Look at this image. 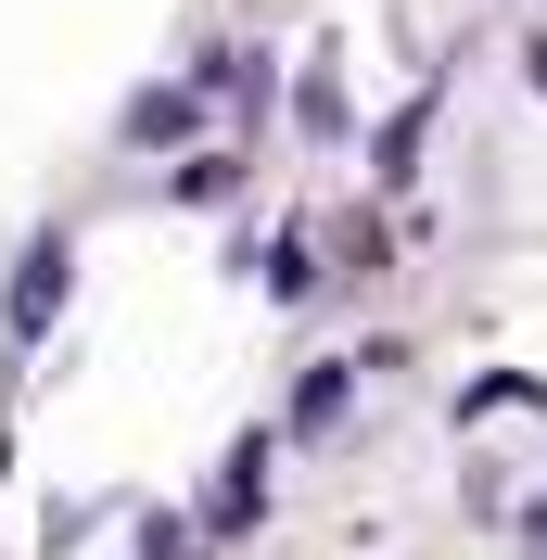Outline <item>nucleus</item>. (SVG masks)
I'll return each instance as SVG.
<instances>
[{
    "label": "nucleus",
    "mask_w": 547,
    "mask_h": 560,
    "mask_svg": "<svg viewBox=\"0 0 547 560\" xmlns=\"http://www.w3.org/2000/svg\"><path fill=\"white\" fill-rule=\"evenodd\" d=\"M344 395H357V370H344V357H318L306 383H293V433H331V420H344Z\"/></svg>",
    "instance_id": "obj_2"
},
{
    "label": "nucleus",
    "mask_w": 547,
    "mask_h": 560,
    "mask_svg": "<svg viewBox=\"0 0 547 560\" xmlns=\"http://www.w3.org/2000/svg\"><path fill=\"white\" fill-rule=\"evenodd\" d=\"M420 128H433V90H420V103H408L395 128L370 140V178H420Z\"/></svg>",
    "instance_id": "obj_3"
},
{
    "label": "nucleus",
    "mask_w": 547,
    "mask_h": 560,
    "mask_svg": "<svg viewBox=\"0 0 547 560\" xmlns=\"http://www.w3.org/2000/svg\"><path fill=\"white\" fill-rule=\"evenodd\" d=\"M140 560H205V548H191V523H153V535H140Z\"/></svg>",
    "instance_id": "obj_6"
},
{
    "label": "nucleus",
    "mask_w": 547,
    "mask_h": 560,
    "mask_svg": "<svg viewBox=\"0 0 547 560\" xmlns=\"http://www.w3.org/2000/svg\"><path fill=\"white\" fill-rule=\"evenodd\" d=\"M65 280H77V243H65V230H38L26 268H13V306H0V331H13V345H38V331H51V306H65Z\"/></svg>",
    "instance_id": "obj_1"
},
{
    "label": "nucleus",
    "mask_w": 547,
    "mask_h": 560,
    "mask_svg": "<svg viewBox=\"0 0 547 560\" xmlns=\"http://www.w3.org/2000/svg\"><path fill=\"white\" fill-rule=\"evenodd\" d=\"M191 128V90H153V103H128V140H178Z\"/></svg>",
    "instance_id": "obj_4"
},
{
    "label": "nucleus",
    "mask_w": 547,
    "mask_h": 560,
    "mask_svg": "<svg viewBox=\"0 0 547 560\" xmlns=\"http://www.w3.org/2000/svg\"><path fill=\"white\" fill-rule=\"evenodd\" d=\"M230 191H242V166H230V153H205V166H178V205H230Z\"/></svg>",
    "instance_id": "obj_5"
}]
</instances>
